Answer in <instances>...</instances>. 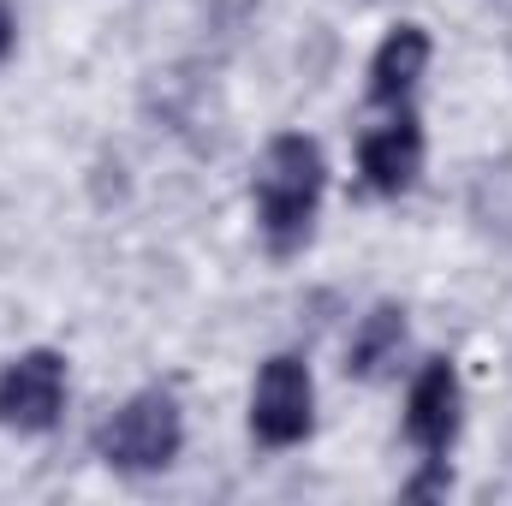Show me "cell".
<instances>
[{
    "mask_svg": "<svg viewBox=\"0 0 512 506\" xmlns=\"http://www.w3.org/2000/svg\"><path fill=\"white\" fill-rule=\"evenodd\" d=\"M322 185H328V161H322L316 137L280 131L262 149L251 191H256V227H262L274 256L304 251V239L316 227V209H322Z\"/></svg>",
    "mask_w": 512,
    "mask_h": 506,
    "instance_id": "cell-1",
    "label": "cell"
},
{
    "mask_svg": "<svg viewBox=\"0 0 512 506\" xmlns=\"http://www.w3.org/2000/svg\"><path fill=\"white\" fill-rule=\"evenodd\" d=\"M179 447H185V423H179L173 393H161V387L131 393L126 405L96 429V453H102L114 471H131V477L167 471V465L179 459Z\"/></svg>",
    "mask_w": 512,
    "mask_h": 506,
    "instance_id": "cell-2",
    "label": "cell"
},
{
    "mask_svg": "<svg viewBox=\"0 0 512 506\" xmlns=\"http://www.w3.org/2000/svg\"><path fill=\"white\" fill-rule=\"evenodd\" d=\"M316 429V381L304 370V358L280 352L256 370L251 387V435L262 447H298Z\"/></svg>",
    "mask_w": 512,
    "mask_h": 506,
    "instance_id": "cell-3",
    "label": "cell"
},
{
    "mask_svg": "<svg viewBox=\"0 0 512 506\" xmlns=\"http://www.w3.org/2000/svg\"><path fill=\"white\" fill-rule=\"evenodd\" d=\"M60 411H66V358L60 352L36 346L0 370V429L42 435L60 423Z\"/></svg>",
    "mask_w": 512,
    "mask_h": 506,
    "instance_id": "cell-4",
    "label": "cell"
},
{
    "mask_svg": "<svg viewBox=\"0 0 512 506\" xmlns=\"http://www.w3.org/2000/svg\"><path fill=\"white\" fill-rule=\"evenodd\" d=\"M459 405H465L459 370L447 358H429L411 381V393H405V435L429 465H447V453L459 441Z\"/></svg>",
    "mask_w": 512,
    "mask_h": 506,
    "instance_id": "cell-5",
    "label": "cell"
},
{
    "mask_svg": "<svg viewBox=\"0 0 512 506\" xmlns=\"http://www.w3.org/2000/svg\"><path fill=\"white\" fill-rule=\"evenodd\" d=\"M358 173H364V185H370L376 197L411 191L417 173H423V126H417L411 114H393L387 126L364 131V137H358Z\"/></svg>",
    "mask_w": 512,
    "mask_h": 506,
    "instance_id": "cell-6",
    "label": "cell"
},
{
    "mask_svg": "<svg viewBox=\"0 0 512 506\" xmlns=\"http://www.w3.org/2000/svg\"><path fill=\"white\" fill-rule=\"evenodd\" d=\"M423 66H429V30H423V24L387 30V42L376 48V60H370V102L399 108V102L417 90Z\"/></svg>",
    "mask_w": 512,
    "mask_h": 506,
    "instance_id": "cell-7",
    "label": "cell"
},
{
    "mask_svg": "<svg viewBox=\"0 0 512 506\" xmlns=\"http://www.w3.org/2000/svg\"><path fill=\"white\" fill-rule=\"evenodd\" d=\"M399 352H405V310H399V304H376V310L358 322V334H352L346 370L364 376V381H376L387 364H399Z\"/></svg>",
    "mask_w": 512,
    "mask_h": 506,
    "instance_id": "cell-8",
    "label": "cell"
},
{
    "mask_svg": "<svg viewBox=\"0 0 512 506\" xmlns=\"http://www.w3.org/2000/svg\"><path fill=\"white\" fill-rule=\"evenodd\" d=\"M12 42H18V24H12V12H6V6H0V60H6V54H12Z\"/></svg>",
    "mask_w": 512,
    "mask_h": 506,
    "instance_id": "cell-9",
    "label": "cell"
}]
</instances>
